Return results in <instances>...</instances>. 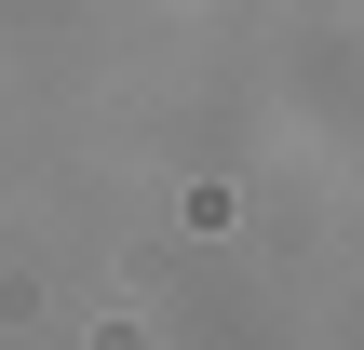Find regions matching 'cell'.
Returning <instances> with one entry per match:
<instances>
[]
</instances>
